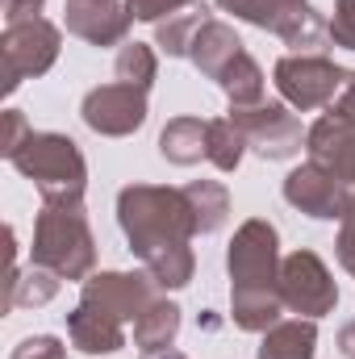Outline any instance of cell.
I'll list each match as a JSON object with an SVG mask.
<instances>
[{
	"label": "cell",
	"mask_w": 355,
	"mask_h": 359,
	"mask_svg": "<svg viewBox=\"0 0 355 359\" xmlns=\"http://www.w3.org/2000/svg\"><path fill=\"white\" fill-rule=\"evenodd\" d=\"M192 4H196V0H126L130 17H134V21H151V25L176 17L180 8H192Z\"/></svg>",
	"instance_id": "cell-27"
},
{
	"label": "cell",
	"mask_w": 355,
	"mask_h": 359,
	"mask_svg": "<svg viewBox=\"0 0 355 359\" xmlns=\"http://www.w3.org/2000/svg\"><path fill=\"white\" fill-rule=\"evenodd\" d=\"M88 4H100V0H88Z\"/></svg>",
	"instance_id": "cell-36"
},
{
	"label": "cell",
	"mask_w": 355,
	"mask_h": 359,
	"mask_svg": "<svg viewBox=\"0 0 355 359\" xmlns=\"http://www.w3.org/2000/svg\"><path fill=\"white\" fill-rule=\"evenodd\" d=\"M29 255L38 268L55 271L59 280H88L96 268V238H92L84 196L42 201Z\"/></svg>",
	"instance_id": "cell-2"
},
{
	"label": "cell",
	"mask_w": 355,
	"mask_h": 359,
	"mask_svg": "<svg viewBox=\"0 0 355 359\" xmlns=\"http://www.w3.org/2000/svg\"><path fill=\"white\" fill-rule=\"evenodd\" d=\"M217 88L226 92L230 104H260V100H264V72H260V63L243 50V55L222 72Z\"/></svg>",
	"instance_id": "cell-24"
},
{
	"label": "cell",
	"mask_w": 355,
	"mask_h": 359,
	"mask_svg": "<svg viewBox=\"0 0 355 359\" xmlns=\"http://www.w3.org/2000/svg\"><path fill=\"white\" fill-rule=\"evenodd\" d=\"M239 55H243L239 34H234L226 21H213V17L196 29V38H192V46H188V63H192L205 80H222V72H226Z\"/></svg>",
	"instance_id": "cell-16"
},
{
	"label": "cell",
	"mask_w": 355,
	"mask_h": 359,
	"mask_svg": "<svg viewBox=\"0 0 355 359\" xmlns=\"http://www.w3.org/2000/svg\"><path fill=\"white\" fill-rule=\"evenodd\" d=\"M59 46H63V34H59V25H51L46 17L4 25V34H0L4 92H17L21 88V80L46 76V72L55 67V59H59Z\"/></svg>",
	"instance_id": "cell-7"
},
{
	"label": "cell",
	"mask_w": 355,
	"mask_h": 359,
	"mask_svg": "<svg viewBox=\"0 0 355 359\" xmlns=\"http://www.w3.org/2000/svg\"><path fill=\"white\" fill-rule=\"evenodd\" d=\"M347 76H351V72H343V67H339L335 59H326V55H284V59H276V67H272L276 92L284 96L288 109H301V113L322 109V104H335V96L347 84Z\"/></svg>",
	"instance_id": "cell-6"
},
{
	"label": "cell",
	"mask_w": 355,
	"mask_h": 359,
	"mask_svg": "<svg viewBox=\"0 0 355 359\" xmlns=\"http://www.w3.org/2000/svg\"><path fill=\"white\" fill-rule=\"evenodd\" d=\"M117 222L130 238V251L142 264L168 247H184L196 238V222H192L184 188H163V184L121 188L117 192Z\"/></svg>",
	"instance_id": "cell-1"
},
{
	"label": "cell",
	"mask_w": 355,
	"mask_h": 359,
	"mask_svg": "<svg viewBox=\"0 0 355 359\" xmlns=\"http://www.w3.org/2000/svg\"><path fill=\"white\" fill-rule=\"evenodd\" d=\"M205 126L201 117H172L159 134V155L176 168H192L205 159Z\"/></svg>",
	"instance_id": "cell-19"
},
{
	"label": "cell",
	"mask_w": 355,
	"mask_h": 359,
	"mask_svg": "<svg viewBox=\"0 0 355 359\" xmlns=\"http://www.w3.org/2000/svg\"><path fill=\"white\" fill-rule=\"evenodd\" d=\"M339 264L355 276V196L351 205H347V213H343V222H339Z\"/></svg>",
	"instance_id": "cell-30"
},
{
	"label": "cell",
	"mask_w": 355,
	"mask_h": 359,
	"mask_svg": "<svg viewBox=\"0 0 355 359\" xmlns=\"http://www.w3.org/2000/svg\"><path fill=\"white\" fill-rule=\"evenodd\" d=\"M25 138H29V121H25V113L8 109V113H4V142H0V155L8 159V155H13Z\"/></svg>",
	"instance_id": "cell-31"
},
{
	"label": "cell",
	"mask_w": 355,
	"mask_h": 359,
	"mask_svg": "<svg viewBox=\"0 0 355 359\" xmlns=\"http://www.w3.org/2000/svg\"><path fill=\"white\" fill-rule=\"evenodd\" d=\"M80 117L92 134L126 138V134L142 130V121H147V92L130 88V84H100L84 96Z\"/></svg>",
	"instance_id": "cell-12"
},
{
	"label": "cell",
	"mask_w": 355,
	"mask_h": 359,
	"mask_svg": "<svg viewBox=\"0 0 355 359\" xmlns=\"http://www.w3.org/2000/svg\"><path fill=\"white\" fill-rule=\"evenodd\" d=\"M176 334H180V305H176V301H168V297L151 301V305H147V313L134 322V347H138L142 355L172 351Z\"/></svg>",
	"instance_id": "cell-17"
},
{
	"label": "cell",
	"mask_w": 355,
	"mask_h": 359,
	"mask_svg": "<svg viewBox=\"0 0 355 359\" xmlns=\"http://www.w3.org/2000/svg\"><path fill=\"white\" fill-rule=\"evenodd\" d=\"M59 292V276L46 268H34L29 271H17L8 268V280H4V309H38L46 301H55Z\"/></svg>",
	"instance_id": "cell-20"
},
{
	"label": "cell",
	"mask_w": 355,
	"mask_h": 359,
	"mask_svg": "<svg viewBox=\"0 0 355 359\" xmlns=\"http://www.w3.org/2000/svg\"><path fill=\"white\" fill-rule=\"evenodd\" d=\"M113 72H117V84H130V88L147 92L155 84V76H159V59H155V50H151L147 42H126V46L117 50Z\"/></svg>",
	"instance_id": "cell-25"
},
{
	"label": "cell",
	"mask_w": 355,
	"mask_h": 359,
	"mask_svg": "<svg viewBox=\"0 0 355 359\" xmlns=\"http://www.w3.org/2000/svg\"><path fill=\"white\" fill-rule=\"evenodd\" d=\"M305 151L314 163L330 168L347 188H355V121H343L335 113L318 117L305 134Z\"/></svg>",
	"instance_id": "cell-14"
},
{
	"label": "cell",
	"mask_w": 355,
	"mask_h": 359,
	"mask_svg": "<svg viewBox=\"0 0 355 359\" xmlns=\"http://www.w3.org/2000/svg\"><path fill=\"white\" fill-rule=\"evenodd\" d=\"M142 359H188V355H180V351H159V355H142Z\"/></svg>",
	"instance_id": "cell-35"
},
{
	"label": "cell",
	"mask_w": 355,
	"mask_h": 359,
	"mask_svg": "<svg viewBox=\"0 0 355 359\" xmlns=\"http://www.w3.org/2000/svg\"><path fill=\"white\" fill-rule=\"evenodd\" d=\"M243 151H247V138H243V130L230 117H213L205 126V159L217 172H234L243 163Z\"/></svg>",
	"instance_id": "cell-22"
},
{
	"label": "cell",
	"mask_w": 355,
	"mask_h": 359,
	"mask_svg": "<svg viewBox=\"0 0 355 359\" xmlns=\"http://www.w3.org/2000/svg\"><path fill=\"white\" fill-rule=\"evenodd\" d=\"M142 268L159 280V288H184V284L192 280V271H196V255H192V247L184 243V247H168V251L151 255Z\"/></svg>",
	"instance_id": "cell-26"
},
{
	"label": "cell",
	"mask_w": 355,
	"mask_h": 359,
	"mask_svg": "<svg viewBox=\"0 0 355 359\" xmlns=\"http://www.w3.org/2000/svg\"><path fill=\"white\" fill-rule=\"evenodd\" d=\"M8 359H67V347L55 334H34V339H21Z\"/></svg>",
	"instance_id": "cell-28"
},
{
	"label": "cell",
	"mask_w": 355,
	"mask_h": 359,
	"mask_svg": "<svg viewBox=\"0 0 355 359\" xmlns=\"http://www.w3.org/2000/svg\"><path fill=\"white\" fill-rule=\"evenodd\" d=\"M8 163L25 180H34V188L42 192V201L84 196V188H88V163H84L80 147L67 134L29 130V138L8 155Z\"/></svg>",
	"instance_id": "cell-3"
},
{
	"label": "cell",
	"mask_w": 355,
	"mask_h": 359,
	"mask_svg": "<svg viewBox=\"0 0 355 359\" xmlns=\"http://www.w3.org/2000/svg\"><path fill=\"white\" fill-rule=\"evenodd\" d=\"M217 4L239 21L284 38L293 55H322L330 42V21L309 0H217Z\"/></svg>",
	"instance_id": "cell-4"
},
{
	"label": "cell",
	"mask_w": 355,
	"mask_h": 359,
	"mask_svg": "<svg viewBox=\"0 0 355 359\" xmlns=\"http://www.w3.org/2000/svg\"><path fill=\"white\" fill-rule=\"evenodd\" d=\"M80 301L126 326V322H138L151 301H159V280L151 271H100L84 280Z\"/></svg>",
	"instance_id": "cell-10"
},
{
	"label": "cell",
	"mask_w": 355,
	"mask_h": 359,
	"mask_svg": "<svg viewBox=\"0 0 355 359\" xmlns=\"http://www.w3.org/2000/svg\"><path fill=\"white\" fill-rule=\"evenodd\" d=\"M42 4H46V0H0V8H4V25L34 21V17L42 13Z\"/></svg>",
	"instance_id": "cell-32"
},
{
	"label": "cell",
	"mask_w": 355,
	"mask_h": 359,
	"mask_svg": "<svg viewBox=\"0 0 355 359\" xmlns=\"http://www.w3.org/2000/svg\"><path fill=\"white\" fill-rule=\"evenodd\" d=\"M63 21H67V34L84 38L88 46H126V34H130V25H134L130 8L117 4V0H100V4L67 0Z\"/></svg>",
	"instance_id": "cell-13"
},
{
	"label": "cell",
	"mask_w": 355,
	"mask_h": 359,
	"mask_svg": "<svg viewBox=\"0 0 355 359\" xmlns=\"http://www.w3.org/2000/svg\"><path fill=\"white\" fill-rule=\"evenodd\" d=\"M205 21H209V8H205V4L184 8V13H176V17H168V21L155 25V46H163L172 59H188V46H192L196 29H201Z\"/></svg>",
	"instance_id": "cell-23"
},
{
	"label": "cell",
	"mask_w": 355,
	"mask_h": 359,
	"mask_svg": "<svg viewBox=\"0 0 355 359\" xmlns=\"http://www.w3.org/2000/svg\"><path fill=\"white\" fill-rule=\"evenodd\" d=\"M67 339L84 355H113V351L126 347V326L117 318H109V313H100V309H92V305L80 301L67 313Z\"/></svg>",
	"instance_id": "cell-15"
},
{
	"label": "cell",
	"mask_w": 355,
	"mask_h": 359,
	"mask_svg": "<svg viewBox=\"0 0 355 359\" xmlns=\"http://www.w3.org/2000/svg\"><path fill=\"white\" fill-rule=\"evenodd\" d=\"M318 351V322L314 318H293V322H276L264 330L260 359H314Z\"/></svg>",
	"instance_id": "cell-18"
},
{
	"label": "cell",
	"mask_w": 355,
	"mask_h": 359,
	"mask_svg": "<svg viewBox=\"0 0 355 359\" xmlns=\"http://www.w3.org/2000/svg\"><path fill=\"white\" fill-rule=\"evenodd\" d=\"M330 42L355 50V0H335V17H330Z\"/></svg>",
	"instance_id": "cell-29"
},
{
	"label": "cell",
	"mask_w": 355,
	"mask_h": 359,
	"mask_svg": "<svg viewBox=\"0 0 355 359\" xmlns=\"http://www.w3.org/2000/svg\"><path fill=\"white\" fill-rule=\"evenodd\" d=\"M280 297L301 318H326L339 305V284L314 251H293L280 259Z\"/></svg>",
	"instance_id": "cell-9"
},
{
	"label": "cell",
	"mask_w": 355,
	"mask_h": 359,
	"mask_svg": "<svg viewBox=\"0 0 355 359\" xmlns=\"http://www.w3.org/2000/svg\"><path fill=\"white\" fill-rule=\"evenodd\" d=\"M226 117L243 130L247 147H251L260 159H267V163L293 159V155L301 151L305 134H309V130H301V121L288 113V104H276V100H260V104H230V113H226Z\"/></svg>",
	"instance_id": "cell-8"
},
{
	"label": "cell",
	"mask_w": 355,
	"mask_h": 359,
	"mask_svg": "<svg viewBox=\"0 0 355 359\" xmlns=\"http://www.w3.org/2000/svg\"><path fill=\"white\" fill-rule=\"evenodd\" d=\"M351 196H355V188H347L330 168H322L314 159L284 176V201L293 209H301L305 217H318V222H335V217L343 222Z\"/></svg>",
	"instance_id": "cell-11"
},
{
	"label": "cell",
	"mask_w": 355,
	"mask_h": 359,
	"mask_svg": "<svg viewBox=\"0 0 355 359\" xmlns=\"http://www.w3.org/2000/svg\"><path fill=\"white\" fill-rule=\"evenodd\" d=\"M230 297H251V292H280V234L264 217H251L234 230L230 251Z\"/></svg>",
	"instance_id": "cell-5"
},
{
	"label": "cell",
	"mask_w": 355,
	"mask_h": 359,
	"mask_svg": "<svg viewBox=\"0 0 355 359\" xmlns=\"http://www.w3.org/2000/svg\"><path fill=\"white\" fill-rule=\"evenodd\" d=\"M339 351L347 359H355V322H347V326L339 330Z\"/></svg>",
	"instance_id": "cell-34"
},
{
	"label": "cell",
	"mask_w": 355,
	"mask_h": 359,
	"mask_svg": "<svg viewBox=\"0 0 355 359\" xmlns=\"http://www.w3.org/2000/svg\"><path fill=\"white\" fill-rule=\"evenodd\" d=\"M330 113H335V117H343V121H355V72L347 76V84H343V92L335 96Z\"/></svg>",
	"instance_id": "cell-33"
},
{
	"label": "cell",
	"mask_w": 355,
	"mask_h": 359,
	"mask_svg": "<svg viewBox=\"0 0 355 359\" xmlns=\"http://www.w3.org/2000/svg\"><path fill=\"white\" fill-rule=\"evenodd\" d=\"M184 196H188L196 234H213V230L226 226V217H230V192L217 180H192V184H184Z\"/></svg>",
	"instance_id": "cell-21"
}]
</instances>
